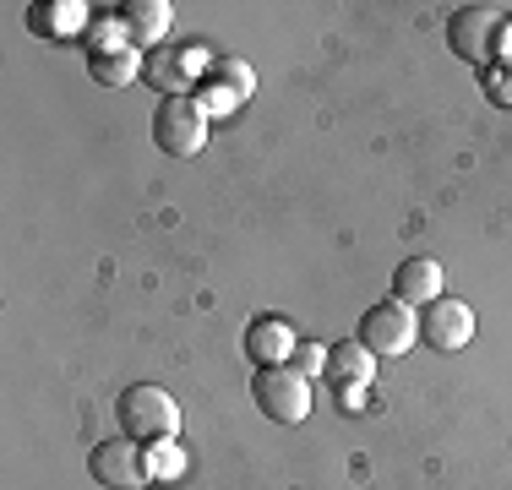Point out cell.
Wrapping results in <instances>:
<instances>
[{"mask_svg":"<svg viewBox=\"0 0 512 490\" xmlns=\"http://www.w3.org/2000/svg\"><path fill=\"white\" fill-rule=\"evenodd\" d=\"M338 398H344V409H349V414H360V409H365V387H338Z\"/></svg>","mask_w":512,"mask_h":490,"instance_id":"cell-17","label":"cell"},{"mask_svg":"<svg viewBox=\"0 0 512 490\" xmlns=\"http://www.w3.org/2000/svg\"><path fill=\"white\" fill-rule=\"evenodd\" d=\"M202 66H207V49L186 44V49H175V55H148V71H142V77H148L164 98H186Z\"/></svg>","mask_w":512,"mask_h":490,"instance_id":"cell-10","label":"cell"},{"mask_svg":"<svg viewBox=\"0 0 512 490\" xmlns=\"http://www.w3.org/2000/svg\"><path fill=\"white\" fill-rule=\"evenodd\" d=\"M148 469H153V474H180V458H175V452H158Z\"/></svg>","mask_w":512,"mask_h":490,"instance_id":"cell-18","label":"cell"},{"mask_svg":"<svg viewBox=\"0 0 512 490\" xmlns=\"http://www.w3.org/2000/svg\"><path fill=\"white\" fill-rule=\"evenodd\" d=\"M355 338L376 354V360H404L414 343H420V316H414L409 305H398V300H382V305H371V311L360 316Z\"/></svg>","mask_w":512,"mask_h":490,"instance_id":"cell-4","label":"cell"},{"mask_svg":"<svg viewBox=\"0 0 512 490\" xmlns=\"http://www.w3.org/2000/svg\"><path fill=\"white\" fill-rule=\"evenodd\" d=\"M251 398L267 420L278 425H300L311 414V376H300L295 365H273V371L251 376Z\"/></svg>","mask_w":512,"mask_h":490,"instance_id":"cell-3","label":"cell"},{"mask_svg":"<svg viewBox=\"0 0 512 490\" xmlns=\"http://www.w3.org/2000/svg\"><path fill=\"white\" fill-rule=\"evenodd\" d=\"M491 93H496V104H512V77H491Z\"/></svg>","mask_w":512,"mask_h":490,"instance_id":"cell-19","label":"cell"},{"mask_svg":"<svg viewBox=\"0 0 512 490\" xmlns=\"http://www.w3.org/2000/svg\"><path fill=\"white\" fill-rule=\"evenodd\" d=\"M218 77L229 82V93H235V98H251V88H256V77L240 66V60H218Z\"/></svg>","mask_w":512,"mask_h":490,"instance_id":"cell-15","label":"cell"},{"mask_svg":"<svg viewBox=\"0 0 512 490\" xmlns=\"http://www.w3.org/2000/svg\"><path fill=\"white\" fill-rule=\"evenodd\" d=\"M300 349L295 327L284 322V316H262V322L246 327V360L256 365V371H273V365H289Z\"/></svg>","mask_w":512,"mask_h":490,"instance_id":"cell-8","label":"cell"},{"mask_svg":"<svg viewBox=\"0 0 512 490\" xmlns=\"http://www.w3.org/2000/svg\"><path fill=\"white\" fill-rule=\"evenodd\" d=\"M88 469H93V480L109 485V490H148V480H153L148 458H142V447L131 436L99 441V447H93V458H88Z\"/></svg>","mask_w":512,"mask_h":490,"instance_id":"cell-6","label":"cell"},{"mask_svg":"<svg viewBox=\"0 0 512 490\" xmlns=\"http://www.w3.org/2000/svg\"><path fill=\"white\" fill-rule=\"evenodd\" d=\"M169 22H175V11H169V0H126L120 6V33H126L131 44H158L169 33Z\"/></svg>","mask_w":512,"mask_h":490,"instance_id":"cell-12","label":"cell"},{"mask_svg":"<svg viewBox=\"0 0 512 490\" xmlns=\"http://www.w3.org/2000/svg\"><path fill=\"white\" fill-rule=\"evenodd\" d=\"M507 11L502 6H458L453 22H447V44H453L458 60L469 66H491L502 55V39H507Z\"/></svg>","mask_w":512,"mask_h":490,"instance_id":"cell-2","label":"cell"},{"mask_svg":"<svg viewBox=\"0 0 512 490\" xmlns=\"http://www.w3.org/2000/svg\"><path fill=\"white\" fill-rule=\"evenodd\" d=\"M442 284H447V273H442L436 256H409V262L393 273V300L409 305V311H425V305L442 300Z\"/></svg>","mask_w":512,"mask_h":490,"instance_id":"cell-9","label":"cell"},{"mask_svg":"<svg viewBox=\"0 0 512 490\" xmlns=\"http://www.w3.org/2000/svg\"><path fill=\"white\" fill-rule=\"evenodd\" d=\"M153 142L169 158H197L207 147V109L197 98H164L153 115Z\"/></svg>","mask_w":512,"mask_h":490,"instance_id":"cell-5","label":"cell"},{"mask_svg":"<svg viewBox=\"0 0 512 490\" xmlns=\"http://www.w3.org/2000/svg\"><path fill=\"white\" fill-rule=\"evenodd\" d=\"M82 22H88V6H71V0H60V6H39V11H33V28H60V33H66V28H82Z\"/></svg>","mask_w":512,"mask_h":490,"instance_id":"cell-14","label":"cell"},{"mask_svg":"<svg viewBox=\"0 0 512 490\" xmlns=\"http://www.w3.org/2000/svg\"><path fill=\"white\" fill-rule=\"evenodd\" d=\"M469 338H474V311L463 300H436V305H425V316H420V343L425 349H436V354H458V349H469Z\"/></svg>","mask_w":512,"mask_h":490,"instance_id":"cell-7","label":"cell"},{"mask_svg":"<svg viewBox=\"0 0 512 490\" xmlns=\"http://www.w3.org/2000/svg\"><path fill=\"white\" fill-rule=\"evenodd\" d=\"M371 365H376V354L365 349L360 338L327 349V376H333V387H365L371 382Z\"/></svg>","mask_w":512,"mask_h":490,"instance_id":"cell-13","label":"cell"},{"mask_svg":"<svg viewBox=\"0 0 512 490\" xmlns=\"http://www.w3.org/2000/svg\"><path fill=\"white\" fill-rule=\"evenodd\" d=\"M88 71H93L99 88H126V82H137L142 71H148V55H142L137 44H93Z\"/></svg>","mask_w":512,"mask_h":490,"instance_id":"cell-11","label":"cell"},{"mask_svg":"<svg viewBox=\"0 0 512 490\" xmlns=\"http://www.w3.org/2000/svg\"><path fill=\"white\" fill-rule=\"evenodd\" d=\"M115 420H120V436H131L137 447H164V441L180 436V403L164 387L142 382L115 398Z\"/></svg>","mask_w":512,"mask_h":490,"instance_id":"cell-1","label":"cell"},{"mask_svg":"<svg viewBox=\"0 0 512 490\" xmlns=\"http://www.w3.org/2000/svg\"><path fill=\"white\" fill-rule=\"evenodd\" d=\"M295 371H300V376L327 371V349H322V343H300V349H295Z\"/></svg>","mask_w":512,"mask_h":490,"instance_id":"cell-16","label":"cell"}]
</instances>
